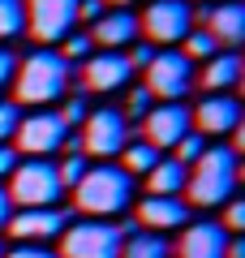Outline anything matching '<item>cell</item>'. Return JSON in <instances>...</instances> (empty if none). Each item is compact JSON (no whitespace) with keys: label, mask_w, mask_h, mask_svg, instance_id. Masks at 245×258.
<instances>
[{"label":"cell","mask_w":245,"mask_h":258,"mask_svg":"<svg viewBox=\"0 0 245 258\" xmlns=\"http://www.w3.org/2000/svg\"><path fill=\"white\" fill-rule=\"evenodd\" d=\"M18 120H22V108H18L13 99H0V142H9V138H13Z\"/></svg>","instance_id":"obj_28"},{"label":"cell","mask_w":245,"mask_h":258,"mask_svg":"<svg viewBox=\"0 0 245 258\" xmlns=\"http://www.w3.org/2000/svg\"><path fill=\"white\" fill-rule=\"evenodd\" d=\"M168 254H172V245L159 232H134L120 245V258H168Z\"/></svg>","instance_id":"obj_22"},{"label":"cell","mask_w":245,"mask_h":258,"mask_svg":"<svg viewBox=\"0 0 245 258\" xmlns=\"http://www.w3.org/2000/svg\"><path fill=\"white\" fill-rule=\"evenodd\" d=\"M5 194L22 211H39V207H56L65 189H60V176H56V164H47V159H18Z\"/></svg>","instance_id":"obj_4"},{"label":"cell","mask_w":245,"mask_h":258,"mask_svg":"<svg viewBox=\"0 0 245 258\" xmlns=\"http://www.w3.org/2000/svg\"><path fill=\"white\" fill-rule=\"evenodd\" d=\"M9 258H56V254L43 245H18V249H9Z\"/></svg>","instance_id":"obj_36"},{"label":"cell","mask_w":245,"mask_h":258,"mask_svg":"<svg viewBox=\"0 0 245 258\" xmlns=\"http://www.w3.org/2000/svg\"><path fill=\"white\" fill-rule=\"evenodd\" d=\"M146 91L163 103H181L194 86V64L181 52H155V60L146 64Z\"/></svg>","instance_id":"obj_10"},{"label":"cell","mask_w":245,"mask_h":258,"mask_svg":"<svg viewBox=\"0 0 245 258\" xmlns=\"http://www.w3.org/2000/svg\"><path fill=\"white\" fill-rule=\"evenodd\" d=\"M125 237L108 220H82L60 232V254L56 258H120Z\"/></svg>","instance_id":"obj_5"},{"label":"cell","mask_w":245,"mask_h":258,"mask_svg":"<svg viewBox=\"0 0 245 258\" xmlns=\"http://www.w3.org/2000/svg\"><path fill=\"white\" fill-rule=\"evenodd\" d=\"M91 47H99V52H120V47H129L138 39V13L129 9H103L99 18L91 22Z\"/></svg>","instance_id":"obj_13"},{"label":"cell","mask_w":245,"mask_h":258,"mask_svg":"<svg viewBox=\"0 0 245 258\" xmlns=\"http://www.w3.org/2000/svg\"><path fill=\"white\" fill-rule=\"evenodd\" d=\"M82 155H99L103 164H108L112 155H120L129 142V120L120 108H95L86 112V120H82Z\"/></svg>","instance_id":"obj_6"},{"label":"cell","mask_w":245,"mask_h":258,"mask_svg":"<svg viewBox=\"0 0 245 258\" xmlns=\"http://www.w3.org/2000/svg\"><path fill=\"white\" fill-rule=\"evenodd\" d=\"M26 30V5L22 0H0V43H9Z\"/></svg>","instance_id":"obj_24"},{"label":"cell","mask_w":245,"mask_h":258,"mask_svg":"<svg viewBox=\"0 0 245 258\" xmlns=\"http://www.w3.org/2000/svg\"><path fill=\"white\" fill-rule=\"evenodd\" d=\"M9 215H13V203H9V194L0 189V224H9Z\"/></svg>","instance_id":"obj_37"},{"label":"cell","mask_w":245,"mask_h":258,"mask_svg":"<svg viewBox=\"0 0 245 258\" xmlns=\"http://www.w3.org/2000/svg\"><path fill=\"white\" fill-rule=\"evenodd\" d=\"M103 13V0H78V22H95Z\"/></svg>","instance_id":"obj_35"},{"label":"cell","mask_w":245,"mask_h":258,"mask_svg":"<svg viewBox=\"0 0 245 258\" xmlns=\"http://www.w3.org/2000/svg\"><path fill=\"white\" fill-rule=\"evenodd\" d=\"M190 224V207L181 198H142L138 207V228L146 232H168V228H185Z\"/></svg>","instance_id":"obj_18"},{"label":"cell","mask_w":245,"mask_h":258,"mask_svg":"<svg viewBox=\"0 0 245 258\" xmlns=\"http://www.w3.org/2000/svg\"><path fill=\"white\" fill-rule=\"evenodd\" d=\"M172 151H176V155H172V159H176V164H185V168H190V164H194V159H198V155H202V151H207V138H202L198 129H190V134H185V138H181V142H176V147H172Z\"/></svg>","instance_id":"obj_26"},{"label":"cell","mask_w":245,"mask_h":258,"mask_svg":"<svg viewBox=\"0 0 245 258\" xmlns=\"http://www.w3.org/2000/svg\"><path fill=\"white\" fill-rule=\"evenodd\" d=\"M0 258H5V245H0Z\"/></svg>","instance_id":"obj_39"},{"label":"cell","mask_w":245,"mask_h":258,"mask_svg":"<svg viewBox=\"0 0 245 258\" xmlns=\"http://www.w3.org/2000/svg\"><path fill=\"white\" fill-rule=\"evenodd\" d=\"M134 5H142V0H103V9H134Z\"/></svg>","instance_id":"obj_38"},{"label":"cell","mask_w":245,"mask_h":258,"mask_svg":"<svg viewBox=\"0 0 245 258\" xmlns=\"http://www.w3.org/2000/svg\"><path fill=\"white\" fill-rule=\"evenodd\" d=\"M151 108H155V95L146 91V86H134V91H129V108H120V112H125V120H129V116H146Z\"/></svg>","instance_id":"obj_27"},{"label":"cell","mask_w":245,"mask_h":258,"mask_svg":"<svg viewBox=\"0 0 245 258\" xmlns=\"http://www.w3.org/2000/svg\"><path fill=\"white\" fill-rule=\"evenodd\" d=\"M65 138H69V129L60 125V116L39 108V112H30V116L18 120V129H13V151L18 155H30V159H47L52 151L65 147Z\"/></svg>","instance_id":"obj_7"},{"label":"cell","mask_w":245,"mask_h":258,"mask_svg":"<svg viewBox=\"0 0 245 258\" xmlns=\"http://www.w3.org/2000/svg\"><path fill=\"white\" fill-rule=\"evenodd\" d=\"M224 249H228V232L215 220L185 224L181 241H176V258H224Z\"/></svg>","instance_id":"obj_17"},{"label":"cell","mask_w":245,"mask_h":258,"mask_svg":"<svg viewBox=\"0 0 245 258\" xmlns=\"http://www.w3.org/2000/svg\"><path fill=\"white\" fill-rule=\"evenodd\" d=\"M86 56H91V39H86V35H69V39H65V52H60L65 64H69V60H86Z\"/></svg>","instance_id":"obj_31"},{"label":"cell","mask_w":245,"mask_h":258,"mask_svg":"<svg viewBox=\"0 0 245 258\" xmlns=\"http://www.w3.org/2000/svg\"><path fill=\"white\" fill-rule=\"evenodd\" d=\"M194 9L185 0H151L146 13L138 18V35H146L151 43H181L194 30Z\"/></svg>","instance_id":"obj_8"},{"label":"cell","mask_w":245,"mask_h":258,"mask_svg":"<svg viewBox=\"0 0 245 258\" xmlns=\"http://www.w3.org/2000/svg\"><path fill=\"white\" fill-rule=\"evenodd\" d=\"M215 52H224V47H219V43H215V39H211L207 30H202V26H194L190 35L181 39V56H185L190 64H194V60H202V64H207V60H211Z\"/></svg>","instance_id":"obj_23"},{"label":"cell","mask_w":245,"mask_h":258,"mask_svg":"<svg viewBox=\"0 0 245 258\" xmlns=\"http://www.w3.org/2000/svg\"><path fill=\"white\" fill-rule=\"evenodd\" d=\"M13 69H18V56H13L9 47H0V86L13 82Z\"/></svg>","instance_id":"obj_34"},{"label":"cell","mask_w":245,"mask_h":258,"mask_svg":"<svg viewBox=\"0 0 245 258\" xmlns=\"http://www.w3.org/2000/svg\"><path fill=\"white\" fill-rule=\"evenodd\" d=\"M56 116H60V125H65V129H69V125H82V120H86V99H82V95L65 99V108L56 112Z\"/></svg>","instance_id":"obj_30"},{"label":"cell","mask_w":245,"mask_h":258,"mask_svg":"<svg viewBox=\"0 0 245 258\" xmlns=\"http://www.w3.org/2000/svg\"><path fill=\"white\" fill-rule=\"evenodd\" d=\"M190 116L202 138H219V134H232L241 125V103L232 95H207L198 108H190Z\"/></svg>","instance_id":"obj_15"},{"label":"cell","mask_w":245,"mask_h":258,"mask_svg":"<svg viewBox=\"0 0 245 258\" xmlns=\"http://www.w3.org/2000/svg\"><path fill=\"white\" fill-rule=\"evenodd\" d=\"M125 60H129V69H146V64L155 60V47H151V43H138L134 52L125 56Z\"/></svg>","instance_id":"obj_32"},{"label":"cell","mask_w":245,"mask_h":258,"mask_svg":"<svg viewBox=\"0 0 245 258\" xmlns=\"http://www.w3.org/2000/svg\"><path fill=\"white\" fill-rule=\"evenodd\" d=\"M18 159H22V155L9 147V142H0V181H5V176H9L13 168H18Z\"/></svg>","instance_id":"obj_33"},{"label":"cell","mask_w":245,"mask_h":258,"mask_svg":"<svg viewBox=\"0 0 245 258\" xmlns=\"http://www.w3.org/2000/svg\"><path fill=\"white\" fill-rule=\"evenodd\" d=\"M159 159H163V155H159V151H155L146 138H129L125 151H120V168H125L129 176H146L155 164H159Z\"/></svg>","instance_id":"obj_21"},{"label":"cell","mask_w":245,"mask_h":258,"mask_svg":"<svg viewBox=\"0 0 245 258\" xmlns=\"http://www.w3.org/2000/svg\"><path fill=\"white\" fill-rule=\"evenodd\" d=\"M73 211H60V207H39V211H18L9 215V232L22 241V245H39L47 237H60L69 228Z\"/></svg>","instance_id":"obj_12"},{"label":"cell","mask_w":245,"mask_h":258,"mask_svg":"<svg viewBox=\"0 0 245 258\" xmlns=\"http://www.w3.org/2000/svg\"><path fill=\"white\" fill-rule=\"evenodd\" d=\"M224 232H241L245 228V203L241 198H228L224 203V224H219Z\"/></svg>","instance_id":"obj_29"},{"label":"cell","mask_w":245,"mask_h":258,"mask_svg":"<svg viewBox=\"0 0 245 258\" xmlns=\"http://www.w3.org/2000/svg\"><path fill=\"white\" fill-rule=\"evenodd\" d=\"M142 120H146V134H142V138L151 142L155 151H172L176 142L194 129V116H190L185 103H159V108H151Z\"/></svg>","instance_id":"obj_11"},{"label":"cell","mask_w":245,"mask_h":258,"mask_svg":"<svg viewBox=\"0 0 245 258\" xmlns=\"http://www.w3.org/2000/svg\"><path fill=\"white\" fill-rule=\"evenodd\" d=\"M194 18H202V30H207L219 47H228V52H232V47L245 39V5H236V0L211 5V9L194 13Z\"/></svg>","instance_id":"obj_16"},{"label":"cell","mask_w":245,"mask_h":258,"mask_svg":"<svg viewBox=\"0 0 245 258\" xmlns=\"http://www.w3.org/2000/svg\"><path fill=\"white\" fill-rule=\"evenodd\" d=\"M236 189V155L228 147H207L190 164L185 176V194L194 207H224Z\"/></svg>","instance_id":"obj_3"},{"label":"cell","mask_w":245,"mask_h":258,"mask_svg":"<svg viewBox=\"0 0 245 258\" xmlns=\"http://www.w3.org/2000/svg\"><path fill=\"white\" fill-rule=\"evenodd\" d=\"M129 78H134V69H129L125 52H95L82 64V86H86V91H99V95L120 91Z\"/></svg>","instance_id":"obj_14"},{"label":"cell","mask_w":245,"mask_h":258,"mask_svg":"<svg viewBox=\"0 0 245 258\" xmlns=\"http://www.w3.org/2000/svg\"><path fill=\"white\" fill-rule=\"evenodd\" d=\"M65 86H69V64L60 60V52H30L26 60H18L13 69V95H18V108L30 103V108H43V103L60 99Z\"/></svg>","instance_id":"obj_2"},{"label":"cell","mask_w":245,"mask_h":258,"mask_svg":"<svg viewBox=\"0 0 245 258\" xmlns=\"http://www.w3.org/2000/svg\"><path fill=\"white\" fill-rule=\"evenodd\" d=\"M194 82L207 86V95H224L228 86L241 82V56L236 52H215L207 64H202V78H194Z\"/></svg>","instance_id":"obj_19"},{"label":"cell","mask_w":245,"mask_h":258,"mask_svg":"<svg viewBox=\"0 0 245 258\" xmlns=\"http://www.w3.org/2000/svg\"><path fill=\"white\" fill-rule=\"evenodd\" d=\"M26 5V30L39 43H65L78 26V0H22Z\"/></svg>","instance_id":"obj_9"},{"label":"cell","mask_w":245,"mask_h":258,"mask_svg":"<svg viewBox=\"0 0 245 258\" xmlns=\"http://www.w3.org/2000/svg\"><path fill=\"white\" fill-rule=\"evenodd\" d=\"M73 203H78L82 215H99V220L120 215L134 203V176L125 168H116V164H95L73 185Z\"/></svg>","instance_id":"obj_1"},{"label":"cell","mask_w":245,"mask_h":258,"mask_svg":"<svg viewBox=\"0 0 245 258\" xmlns=\"http://www.w3.org/2000/svg\"><path fill=\"white\" fill-rule=\"evenodd\" d=\"M185 176L190 168L176 164V159H159V164L146 172V198H176L185 189Z\"/></svg>","instance_id":"obj_20"},{"label":"cell","mask_w":245,"mask_h":258,"mask_svg":"<svg viewBox=\"0 0 245 258\" xmlns=\"http://www.w3.org/2000/svg\"><path fill=\"white\" fill-rule=\"evenodd\" d=\"M56 176H60V189H73V185L86 176V155H78V151H69V155L56 164Z\"/></svg>","instance_id":"obj_25"}]
</instances>
